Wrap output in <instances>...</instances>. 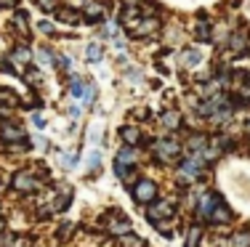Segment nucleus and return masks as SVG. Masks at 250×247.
<instances>
[{
  "label": "nucleus",
  "mask_w": 250,
  "mask_h": 247,
  "mask_svg": "<svg viewBox=\"0 0 250 247\" xmlns=\"http://www.w3.org/2000/svg\"><path fill=\"white\" fill-rule=\"evenodd\" d=\"M200 154H192L187 162L181 165V170H178V181H181V184H192V181L202 178V157Z\"/></svg>",
  "instance_id": "nucleus-1"
},
{
  "label": "nucleus",
  "mask_w": 250,
  "mask_h": 247,
  "mask_svg": "<svg viewBox=\"0 0 250 247\" xmlns=\"http://www.w3.org/2000/svg\"><path fill=\"white\" fill-rule=\"evenodd\" d=\"M178 152H181V146H178V141H160L157 146H154V154H157L160 162H170L178 157Z\"/></svg>",
  "instance_id": "nucleus-2"
},
{
  "label": "nucleus",
  "mask_w": 250,
  "mask_h": 247,
  "mask_svg": "<svg viewBox=\"0 0 250 247\" xmlns=\"http://www.w3.org/2000/svg\"><path fill=\"white\" fill-rule=\"evenodd\" d=\"M133 197L139 199V202H154L157 199V186L152 184V181H139L136 184V189H133Z\"/></svg>",
  "instance_id": "nucleus-3"
},
{
  "label": "nucleus",
  "mask_w": 250,
  "mask_h": 247,
  "mask_svg": "<svg viewBox=\"0 0 250 247\" xmlns=\"http://www.w3.org/2000/svg\"><path fill=\"white\" fill-rule=\"evenodd\" d=\"M133 162H136V152H133V146H123V149L117 152V160H115L117 175H125V173H123V168H130Z\"/></svg>",
  "instance_id": "nucleus-4"
},
{
  "label": "nucleus",
  "mask_w": 250,
  "mask_h": 247,
  "mask_svg": "<svg viewBox=\"0 0 250 247\" xmlns=\"http://www.w3.org/2000/svg\"><path fill=\"white\" fill-rule=\"evenodd\" d=\"M146 213H149V221L152 223H157L163 215H165V218H170V215H173V205H168L165 199H163V202H152Z\"/></svg>",
  "instance_id": "nucleus-5"
},
{
  "label": "nucleus",
  "mask_w": 250,
  "mask_h": 247,
  "mask_svg": "<svg viewBox=\"0 0 250 247\" xmlns=\"http://www.w3.org/2000/svg\"><path fill=\"white\" fill-rule=\"evenodd\" d=\"M221 202V199H218V194H202L200 197V208H197V213H200V218H210V213H213V208H216V205Z\"/></svg>",
  "instance_id": "nucleus-6"
},
{
  "label": "nucleus",
  "mask_w": 250,
  "mask_h": 247,
  "mask_svg": "<svg viewBox=\"0 0 250 247\" xmlns=\"http://www.w3.org/2000/svg\"><path fill=\"white\" fill-rule=\"evenodd\" d=\"M14 186L19 191H35V189H38V178H35L32 173H27V170H21V173H16Z\"/></svg>",
  "instance_id": "nucleus-7"
},
{
  "label": "nucleus",
  "mask_w": 250,
  "mask_h": 247,
  "mask_svg": "<svg viewBox=\"0 0 250 247\" xmlns=\"http://www.w3.org/2000/svg\"><path fill=\"white\" fill-rule=\"evenodd\" d=\"M157 27H160V21L154 19V16H149V19L139 21V24L130 29V35H136V38H146V35H154V32H157Z\"/></svg>",
  "instance_id": "nucleus-8"
},
{
  "label": "nucleus",
  "mask_w": 250,
  "mask_h": 247,
  "mask_svg": "<svg viewBox=\"0 0 250 247\" xmlns=\"http://www.w3.org/2000/svg\"><path fill=\"white\" fill-rule=\"evenodd\" d=\"M101 19H104V5L96 3V0H91V3L85 5V21L88 24H96Z\"/></svg>",
  "instance_id": "nucleus-9"
},
{
  "label": "nucleus",
  "mask_w": 250,
  "mask_h": 247,
  "mask_svg": "<svg viewBox=\"0 0 250 247\" xmlns=\"http://www.w3.org/2000/svg\"><path fill=\"white\" fill-rule=\"evenodd\" d=\"M210 223H229L231 221V213H229V208H226L224 202H218L216 208H213V213H210V218H208Z\"/></svg>",
  "instance_id": "nucleus-10"
},
{
  "label": "nucleus",
  "mask_w": 250,
  "mask_h": 247,
  "mask_svg": "<svg viewBox=\"0 0 250 247\" xmlns=\"http://www.w3.org/2000/svg\"><path fill=\"white\" fill-rule=\"evenodd\" d=\"M3 141H24V133H21V128H14V125H5L3 128Z\"/></svg>",
  "instance_id": "nucleus-11"
},
{
  "label": "nucleus",
  "mask_w": 250,
  "mask_h": 247,
  "mask_svg": "<svg viewBox=\"0 0 250 247\" xmlns=\"http://www.w3.org/2000/svg\"><path fill=\"white\" fill-rule=\"evenodd\" d=\"M128 231H130V221H128V218L112 221V223H109V234H120V237H125Z\"/></svg>",
  "instance_id": "nucleus-12"
},
{
  "label": "nucleus",
  "mask_w": 250,
  "mask_h": 247,
  "mask_svg": "<svg viewBox=\"0 0 250 247\" xmlns=\"http://www.w3.org/2000/svg\"><path fill=\"white\" fill-rule=\"evenodd\" d=\"M59 21H64V24H75V21H80V16H77V11L75 8H64V11H59Z\"/></svg>",
  "instance_id": "nucleus-13"
},
{
  "label": "nucleus",
  "mask_w": 250,
  "mask_h": 247,
  "mask_svg": "<svg viewBox=\"0 0 250 247\" xmlns=\"http://www.w3.org/2000/svg\"><path fill=\"white\" fill-rule=\"evenodd\" d=\"M200 58H202V56H200V51H194V48H192V51H187V54L181 56V64H184V67H197Z\"/></svg>",
  "instance_id": "nucleus-14"
},
{
  "label": "nucleus",
  "mask_w": 250,
  "mask_h": 247,
  "mask_svg": "<svg viewBox=\"0 0 250 247\" xmlns=\"http://www.w3.org/2000/svg\"><path fill=\"white\" fill-rule=\"evenodd\" d=\"M120 133H123V141H125V144H130V146H136L141 141V136H139V131H136V128H123Z\"/></svg>",
  "instance_id": "nucleus-15"
},
{
  "label": "nucleus",
  "mask_w": 250,
  "mask_h": 247,
  "mask_svg": "<svg viewBox=\"0 0 250 247\" xmlns=\"http://www.w3.org/2000/svg\"><path fill=\"white\" fill-rule=\"evenodd\" d=\"M101 56H104V51H101L99 43H91L85 48V58H88V61H101Z\"/></svg>",
  "instance_id": "nucleus-16"
},
{
  "label": "nucleus",
  "mask_w": 250,
  "mask_h": 247,
  "mask_svg": "<svg viewBox=\"0 0 250 247\" xmlns=\"http://www.w3.org/2000/svg\"><path fill=\"white\" fill-rule=\"evenodd\" d=\"M197 239H200V226H192L187 234V242H184V247H197Z\"/></svg>",
  "instance_id": "nucleus-17"
},
{
  "label": "nucleus",
  "mask_w": 250,
  "mask_h": 247,
  "mask_svg": "<svg viewBox=\"0 0 250 247\" xmlns=\"http://www.w3.org/2000/svg\"><path fill=\"white\" fill-rule=\"evenodd\" d=\"M123 247H144V239L136 237V234H128V237H123Z\"/></svg>",
  "instance_id": "nucleus-18"
},
{
  "label": "nucleus",
  "mask_w": 250,
  "mask_h": 247,
  "mask_svg": "<svg viewBox=\"0 0 250 247\" xmlns=\"http://www.w3.org/2000/svg\"><path fill=\"white\" fill-rule=\"evenodd\" d=\"M229 247H250V234H248V231L237 234V237H234V242H231Z\"/></svg>",
  "instance_id": "nucleus-19"
},
{
  "label": "nucleus",
  "mask_w": 250,
  "mask_h": 247,
  "mask_svg": "<svg viewBox=\"0 0 250 247\" xmlns=\"http://www.w3.org/2000/svg\"><path fill=\"white\" fill-rule=\"evenodd\" d=\"M59 162H62L64 168H75V162H77V154H75V152H67V154H59Z\"/></svg>",
  "instance_id": "nucleus-20"
},
{
  "label": "nucleus",
  "mask_w": 250,
  "mask_h": 247,
  "mask_svg": "<svg viewBox=\"0 0 250 247\" xmlns=\"http://www.w3.org/2000/svg\"><path fill=\"white\" fill-rule=\"evenodd\" d=\"M242 45H245V38H240V35H234V38L229 40V51H231V54H240Z\"/></svg>",
  "instance_id": "nucleus-21"
},
{
  "label": "nucleus",
  "mask_w": 250,
  "mask_h": 247,
  "mask_svg": "<svg viewBox=\"0 0 250 247\" xmlns=\"http://www.w3.org/2000/svg\"><path fill=\"white\" fill-rule=\"evenodd\" d=\"M83 93H85L83 80H80V77H72V96H75V98H83Z\"/></svg>",
  "instance_id": "nucleus-22"
},
{
  "label": "nucleus",
  "mask_w": 250,
  "mask_h": 247,
  "mask_svg": "<svg viewBox=\"0 0 250 247\" xmlns=\"http://www.w3.org/2000/svg\"><path fill=\"white\" fill-rule=\"evenodd\" d=\"M93 98H96V85H93V82H88V85H85V93H83V101L91 104Z\"/></svg>",
  "instance_id": "nucleus-23"
},
{
  "label": "nucleus",
  "mask_w": 250,
  "mask_h": 247,
  "mask_svg": "<svg viewBox=\"0 0 250 247\" xmlns=\"http://www.w3.org/2000/svg\"><path fill=\"white\" fill-rule=\"evenodd\" d=\"M194 35H197L200 40H208V38H210V27H208L205 21H200V24H197V29H194Z\"/></svg>",
  "instance_id": "nucleus-24"
},
{
  "label": "nucleus",
  "mask_w": 250,
  "mask_h": 247,
  "mask_svg": "<svg viewBox=\"0 0 250 247\" xmlns=\"http://www.w3.org/2000/svg\"><path fill=\"white\" fill-rule=\"evenodd\" d=\"M163 122H165L168 128H178V114H176V112H165V114H163Z\"/></svg>",
  "instance_id": "nucleus-25"
},
{
  "label": "nucleus",
  "mask_w": 250,
  "mask_h": 247,
  "mask_svg": "<svg viewBox=\"0 0 250 247\" xmlns=\"http://www.w3.org/2000/svg\"><path fill=\"white\" fill-rule=\"evenodd\" d=\"M0 101H5L8 107H16V98L8 93V88H0Z\"/></svg>",
  "instance_id": "nucleus-26"
},
{
  "label": "nucleus",
  "mask_w": 250,
  "mask_h": 247,
  "mask_svg": "<svg viewBox=\"0 0 250 247\" xmlns=\"http://www.w3.org/2000/svg\"><path fill=\"white\" fill-rule=\"evenodd\" d=\"M14 58H16V61H21V64H27L29 61V51L27 48H16L14 51Z\"/></svg>",
  "instance_id": "nucleus-27"
},
{
  "label": "nucleus",
  "mask_w": 250,
  "mask_h": 247,
  "mask_svg": "<svg viewBox=\"0 0 250 247\" xmlns=\"http://www.w3.org/2000/svg\"><path fill=\"white\" fill-rule=\"evenodd\" d=\"M53 208H56V210H67V208H69V191L64 194V197H59V199H56V205H53Z\"/></svg>",
  "instance_id": "nucleus-28"
},
{
  "label": "nucleus",
  "mask_w": 250,
  "mask_h": 247,
  "mask_svg": "<svg viewBox=\"0 0 250 247\" xmlns=\"http://www.w3.org/2000/svg\"><path fill=\"white\" fill-rule=\"evenodd\" d=\"M38 5L43 11H53V8H56V0H38Z\"/></svg>",
  "instance_id": "nucleus-29"
},
{
  "label": "nucleus",
  "mask_w": 250,
  "mask_h": 247,
  "mask_svg": "<svg viewBox=\"0 0 250 247\" xmlns=\"http://www.w3.org/2000/svg\"><path fill=\"white\" fill-rule=\"evenodd\" d=\"M38 58L43 61V67H51V61H53V56L48 54V51H40V56H38Z\"/></svg>",
  "instance_id": "nucleus-30"
},
{
  "label": "nucleus",
  "mask_w": 250,
  "mask_h": 247,
  "mask_svg": "<svg viewBox=\"0 0 250 247\" xmlns=\"http://www.w3.org/2000/svg\"><path fill=\"white\" fill-rule=\"evenodd\" d=\"M56 64H59V67L64 69V72H67V69H69V58H67V56H56Z\"/></svg>",
  "instance_id": "nucleus-31"
},
{
  "label": "nucleus",
  "mask_w": 250,
  "mask_h": 247,
  "mask_svg": "<svg viewBox=\"0 0 250 247\" xmlns=\"http://www.w3.org/2000/svg\"><path fill=\"white\" fill-rule=\"evenodd\" d=\"M40 32H45V35H53V24H51V21H40Z\"/></svg>",
  "instance_id": "nucleus-32"
},
{
  "label": "nucleus",
  "mask_w": 250,
  "mask_h": 247,
  "mask_svg": "<svg viewBox=\"0 0 250 247\" xmlns=\"http://www.w3.org/2000/svg\"><path fill=\"white\" fill-rule=\"evenodd\" d=\"M88 165H91V168H96V165H99V152H91V157H88Z\"/></svg>",
  "instance_id": "nucleus-33"
},
{
  "label": "nucleus",
  "mask_w": 250,
  "mask_h": 247,
  "mask_svg": "<svg viewBox=\"0 0 250 247\" xmlns=\"http://www.w3.org/2000/svg\"><path fill=\"white\" fill-rule=\"evenodd\" d=\"M32 122H35V125H38V128H43V125H45V120H43V117H40V114H32Z\"/></svg>",
  "instance_id": "nucleus-34"
},
{
  "label": "nucleus",
  "mask_w": 250,
  "mask_h": 247,
  "mask_svg": "<svg viewBox=\"0 0 250 247\" xmlns=\"http://www.w3.org/2000/svg\"><path fill=\"white\" fill-rule=\"evenodd\" d=\"M67 3H69V8H80L83 0H67Z\"/></svg>",
  "instance_id": "nucleus-35"
},
{
  "label": "nucleus",
  "mask_w": 250,
  "mask_h": 247,
  "mask_svg": "<svg viewBox=\"0 0 250 247\" xmlns=\"http://www.w3.org/2000/svg\"><path fill=\"white\" fill-rule=\"evenodd\" d=\"M16 0H0V5H5V8H8V5H14Z\"/></svg>",
  "instance_id": "nucleus-36"
},
{
  "label": "nucleus",
  "mask_w": 250,
  "mask_h": 247,
  "mask_svg": "<svg viewBox=\"0 0 250 247\" xmlns=\"http://www.w3.org/2000/svg\"><path fill=\"white\" fill-rule=\"evenodd\" d=\"M3 186H5V178H3V175H0V189H3Z\"/></svg>",
  "instance_id": "nucleus-37"
},
{
  "label": "nucleus",
  "mask_w": 250,
  "mask_h": 247,
  "mask_svg": "<svg viewBox=\"0 0 250 247\" xmlns=\"http://www.w3.org/2000/svg\"><path fill=\"white\" fill-rule=\"evenodd\" d=\"M0 231H3V221H0Z\"/></svg>",
  "instance_id": "nucleus-38"
}]
</instances>
